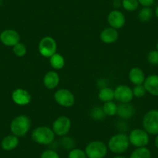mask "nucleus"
Segmentation results:
<instances>
[{
    "label": "nucleus",
    "mask_w": 158,
    "mask_h": 158,
    "mask_svg": "<svg viewBox=\"0 0 158 158\" xmlns=\"http://www.w3.org/2000/svg\"><path fill=\"white\" fill-rule=\"evenodd\" d=\"M130 158H151V153L147 147H138L132 152Z\"/></svg>",
    "instance_id": "nucleus-21"
},
{
    "label": "nucleus",
    "mask_w": 158,
    "mask_h": 158,
    "mask_svg": "<svg viewBox=\"0 0 158 158\" xmlns=\"http://www.w3.org/2000/svg\"><path fill=\"white\" fill-rule=\"evenodd\" d=\"M146 92H147V90L143 85H136L133 89V96H136V98H142L143 96L145 95Z\"/></svg>",
    "instance_id": "nucleus-29"
},
{
    "label": "nucleus",
    "mask_w": 158,
    "mask_h": 158,
    "mask_svg": "<svg viewBox=\"0 0 158 158\" xmlns=\"http://www.w3.org/2000/svg\"><path fill=\"white\" fill-rule=\"evenodd\" d=\"M138 2L143 7H150L153 4L154 0H138Z\"/></svg>",
    "instance_id": "nucleus-33"
},
{
    "label": "nucleus",
    "mask_w": 158,
    "mask_h": 158,
    "mask_svg": "<svg viewBox=\"0 0 158 158\" xmlns=\"http://www.w3.org/2000/svg\"><path fill=\"white\" fill-rule=\"evenodd\" d=\"M54 99L64 107H71L74 103V96L69 90L61 89L54 93Z\"/></svg>",
    "instance_id": "nucleus-9"
},
{
    "label": "nucleus",
    "mask_w": 158,
    "mask_h": 158,
    "mask_svg": "<svg viewBox=\"0 0 158 158\" xmlns=\"http://www.w3.org/2000/svg\"><path fill=\"white\" fill-rule=\"evenodd\" d=\"M40 158H60L58 153L53 150H44L40 155Z\"/></svg>",
    "instance_id": "nucleus-31"
},
{
    "label": "nucleus",
    "mask_w": 158,
    "mask_h": 158,
    "mask_svg": "<svg viewBox=\"0 0 158 158\" xmlns=\"http://www.w3.org/2000/svg\"><path fill=\"white\" fill-rule=\"evenodd\" d=\"M106 114H105L104 111H103L102 108L100 107H95L92 109L91 111V116L96 120H101L106 117Z\"/></svg>",
    "instance_id": "nucleus-26"
},
{
    "label": "nucleus",
    "mask_w": 158,
    "mask_h": 158,
    "mask_svg": "<svg viewBox=\"0 0 158 158\" xmlns=\"http://www.w3.org/2000/svg\"><path fill=\"white\" fill-rule=\"evenodd\" d=\"M60 82V77L58 74L54 71H49L44 77V84L48 89H54L58 85Z\"/></svg>",
    "instance_id": "nucleus-16"
},
{
    "label": "nucleus",
    "mask_w": 158,
    "mask_h": 158,
    "mask_svg": "<svg viewBox=\"0 0 158 158\" xmlns=\"http://www.w3.org/2000/svg\"><path fill=\"white\" fill-rule=\"evenodd\" d=\"M62 143H63V146L64 147L65 149H71L74 145V141L70 137L64 138L62 139Z\"/></svg>",
    "instance_id": "nucleus-32"
},
{
    "label": "nucleus",
    "mask_w": 158,
    "mask_h": 158,
    "mask_svg": "<svg viewBox=\"0 0 158 158\" xmlns=\"http://www.w3.org/2000/svg\"><path fill=\"white\" fill-rule=\"evenodd\" d=\"M129 77L130 81L136 85H143L145 81V74L143 70L139 68H132L129 73Z\"/></svg>",
    "instance_id": "nucleus-18"
},
{
    "label": "nucleus",
    "mask_w": 158,
    "mask_h": 158,
    "mask_svg": "<svg viewBox=\"0 0 158 158\" xmlns=\"http://www.w3.org/2000/svg\"><path fill=\"white\" fill-rule=\"evenodd\" d=\"M113 158H127V157H125V156H116Z\"/></svg>",
    "instance_id": "nucleus-37"
},
{
    "label": "nucleus",
    "mask_w": 158,
    "mask_h": 158,
    "mask_svg": "<svg viewBox=\"0 0 158 158\" xmlns=\"http://www.w3.org/2000/svg\"><path fill=\"white\" fill-rule=\"evenodd\" d=\"M135 108L130 102L128 103H121L117 106V112L116 114L123 118H130L134 115Z\"/></svg>",
    "instance_id": "nucleus-15"
},
{
    "label": "nucleus",
    "mask_w": 158,
    "mask_h": 158,
    "mask_svg": "<svg viewBox=\"0 0 158 158\" xmlns=\"http://www.w3.org/2000/svg\"><path fill=\"white\" fill-rule=\"evenodd\" d=\"M55 133L48 127H40L32 133V139L34 142L42 145H48L54 141Z\"/></svg>",
    "instance_id": "nucleus-3"
},
{
    "label": "nucleus",
    "mask_w": 158,
    "mask_h": 158,
    "mask_svg": "<svg viewBox=\"0 0 158 158\" xmlns=\"http://www.w3.org/2000/svg\"><path fill=\"white\" fill-rule=\"evenodd\" d=\"M138 0H123V7L127 11H135L139 6Z\"/></svg>",
    "instance_id": "nucleus-25"
},
{
    "label": "nucleus",
    "mask_w": 158,
    "mask_h": 158,
    "mask_svg": "<svg viewBox=\"0 0 158 158\" xmlns=\"http://www.w3.org/2000/svg\"><path fill=\"white\" fill-rule=\"evenodd\" d=\"M19 33L13 29H7L0 33V41L6 46L14 47L19 43Z\"/></svg>",
    "instance_id": "nucleus-10"
},
{
    "label": "nucleus",
    "mask_w": 158,
    "mask_h": 158,
    "mask_svg": "<svg viewBox=\"0 0 158 158\" xmlns=\"http://www.w3.org/2000/svg\"><path fill=\"white\" fill-rule=\"evenodd\" d=\"M13 53L17 57H23L27 54V48L22 43H18L13 47Z\"/></svg>",
    "instance_id": "nucleus-27"
},
{
    "label": "nucleus",
    "mask_w": 158,
    "mask_h": 158,
    "mask_svg": "<svg viewBox=\"0 0 158 158\" xmlns=\"http://www.w3.org/2000/svg\"><path fill=\"white\" fill-rule=\"evenodd\" d=\"M40 54L45 57H51L56 53L57 44L54 38L45 36L40 40L38 46Z\"/></svg>",
    "instance_id": "nucleus-7"
},
{
    "label": "nucleus",
    "mask_w": 158,
    "mask_h": 158,
    "mask_svg": "<svg viewBox=\"0 0 158 158\" xmlns=\"http://www.w3.org/2000/svg\"><path fill=\"white\" fill-rule=\"evenodd\" d=\"M107 147L102 141L89 143L85 150L88 158H104L107 154Z\"/></svg>",
    "instance_id": "nucleus-5"
},
{
    "label": "nucleus",
    "mask_w": 158,
    "mask_h": 158,
    "mask_svg": "<svg viewBox=\"0 0 158 158\" xmlns=\"http://www.w3.org/2000/svg\"><path fill=\"white\" fill-rule=\"evenodd\" d=\"M155 14H156V17L158 18V6L156 8V10H155Z\"/></svg>",
    "instance_id": "nucleus-36"
},
{
    "label": "nucleus",
    "mask_w": 158,
    "mask_h": 158,
    "mask_svg": "<svg viewBox=\"0 0 158 158\" xmlns=\"http://www.w3.org/2000/svg\"><path fill=\"white\" fill-rule=\"evenodd\" d=\"M143 127L147 133L158 134V110L152 109L145 114L143 118Z\"/></svg>",
    "instance_id": "nucleus-4"
},
{
    "label": "nucleus",
    "mask_w": 158,
    "mask_h": 158,
    "mask_svg": "<svg viewBox=\"0 0 158 158\" xmlns=\"http://www.w3.org/2000/svg\"><path fill=\"white\" fill-rule=\"evenodd\" d=\"M108 23L114 29H120L126 23L125 16L118 10H112L108 15Z\"/></svg>",
    "instance_id": "nucleus-12"
},
{
    "label": "nucleus",
    "mask_w": 158,
    "mask_h": 158,
    "mask_svg": "<svg viewBox=\"0 0 158 158\" xmlns=\"http://www.w3.org/2000/svg\"><path fill=\"white\" fill-rule=\"evenodd\" d=\"M147 60L152 65L158 64V51H152L147 55Z\"/></svg>",
    "instance_id": "nucleus-30"
},
{
    "label": "nucleus",
    "mask_w": 158,
    "mask_h": 158,
    "mask_svg": "<svg viewBox=\"0 0 158 158\" xmlns=\"http://www.w3.org/2000/svg\"><path fill=\"white\" fill-rule=\"evenodd\" d=\"M153 16V10L150 7H143L138 14V18L141 22H148Z\"/></svg>",
    "instance_id": "nucleus-23"
},
{
    "label": "nucleus",
    "mask_w": 158,
    "mask_h": 158,
    "mask_svg": "<svg viewBox=\"0 0 158 158\" xmlns=\"http://www.w3.org/2000/svg\"><path fill=\"white\" fill-rule=\"evenodd\" d=\"M19 144V138L15 135H8L2 139L1 146L4 150H14Z\"/></svg>",
    "instance_id": "nucleus-19"
},
{
    "label": "nucleus",
    "mask_w": 158,
    "mask_h": 158,
    "mask_svg": "<svg viewBox=\"0 0 158 158\" xmlns=\"http://www.w3.org/2000/svg\"><path fill=\"white\" fill-rule=\"evenodd\" d=\"M118 33L116 29H114L112 27H108L102 31L100 37H101L102 41L106 44H112L115 42L118 39Z\"/></svg>",
    "instance_id": "nucleus-17"
},
{
    "label": "nucleus",
    "mask_w": 158,
    "mask_h": 158,
    "mask_svg": "<svg viewBox=\"0 0 158 158\" xmlns=\"http://www.w3.org/2000/svg\"><path fill=\"white\" fill-rule=\"evenodd\" d=\"M0 1H2V0H0Z\"/></svg>",
    "instance_id": "nucleus-40"
},
{
    "label": "nucleus",
    "mask_w": 158,
    "mask_h": 158,
    "mask_svg": "<svg viewBox=\"0 0 158 158\" xmlns=\"http://www.w3.org/2000/svg\"><path fill=\"white\" fill-rule=\"evenodd\" d=\"M98 98L104 102L112 101L114 98V90L110 88H103L98 93Z\"/></svg>",
    "instance_id": "nucleus-22"
},
{
    "label": "nucleus",
    "mask_w": 158,
    "mask_h": 158,
    "mask_svg": "<svg viewBox=\"0 0 158 158\" xmlns=\"http://www.w3.org/2000/svg\"><path fill=\"white\" fill-rule=\"evenodd\" d=\"M129 136L123 133H119L112 136L108 143L109 150L115 153H122L128 150L130 147Z\"/></svg>",
    "instance_id": "nucleus-2"
},
{
    "label": "nucleus",
    "mask_w": 158,
    "mask_h": 158,
    "mask_svg": "<svg viewBox=\"0 0 158 158\" xmlns=\"http://www.w3.org/2000/svg\"><path fill=\"white\" fill-rule=\"evenodd\" d=\"M156 51H158V41H157V44H156Z\"/></svg>",
    "instance_id": "nucleus-38"
},
{
    "label": "nucleus",
    "mask_w": 158,
    "mask_h": 158,
    "mask_svg": "<svg viewBox=\"0 0 158 158\" xmlns=\"http://www.w3.org/2000/svg\"><path fill=\"white\" fill-rule=\"evenodd\" d=\"M71 120L67 116H60L56 119L53 123V131L56 135L60 136H65L68 134L71 129Z\"/></svg>",
    "instance_id": "nucleus-8"
},
{
    "label": "nucleus",
    "mask_w": 158,
    "mask_h": 158,
    "mask_svg": "<svg viewBox=\"0 0 158 158\" xmlns=\"http://www.w3.org/2000/svg\"><path fill=\"white\" fill-rule=\"evenodd\" d=\"M143 85L147 92L154 96H158V75L153 74L145 78Z\"/></svg>",
    "instance_id": "nucleus-14"
},
{
    "label": "nucleus",
    "mask_w": 158,
    "mask_h": 158,
    "mask_svg": "<svg viewBox=\"0 0 158 158\" xmlns=\"http://www.w3.org/2000/svg\"><path fill=\"white\" fill-rule=\"evenodd\" d=\"M50 64L54 69H61L64 66V59L63 56L60 55V54L55 53L54 55L50 57Z\"/></svg>",
    "instance_id": "nucleus-20"
},
{
    "label": "nucleus",
    "mask_w": 158,
    "mask_h": 158,
    "mask_svg": "<svg viewBox=\"0 0 158 158\" xmlns=\"http://www.w3.org/2000/svg\"><path fill=\"white\" fill-rule=\"evenodd\" d=\"M12 99L19 106H25L31 101V95L27 91L23 89H15L12 93Z\"/></svg>",
    "instance_id": "nucleus-13"
},
{
    "label": "nucleus",
    "mask_w": 158,
    "mask_h": 158,
    "mask_svg": "<svg viewBox=\"0 0 158 158\" xmlns=\"http://www.w3.org/2000/svg\"><path fill=\"white\" fill-rule=\"evenodd\" d=\"M30 125L31 122L30 118L25 115H21L13 118L10 124V130L13 135L19 137L27 134L30 130Z\"/></svg>",
    "instance_id": "nucleus-1"
},
{
    "label": "nucleus",
    "mask_w": 158,
    "mask_h": 158,
    "mask_svg": "<svg viewBox=\"0 0 158 158\" xmlns=\"http://www.w3.org/2000/svg\"><path fill=\"white\" fill-rule=\"evenodd\" d=\"M155 145H156V147L158 149V134L156 136V139H155Z\"/></svg>",
    "instance_id": "nucleus-35"
},
{
    "label": "nucleus",
    "mask_w": 158,
    "mask_h": 158,
    "mask_svg": "<svg viewBox=\"0 0 158 158\" xmlns=\"http://www.w3.org/2000/svg\"><path fill=\"white\" fill-rule=\"evenodd\" d=\"M113 4H114V6L119 7L122 3H121V1H118V0H114Z\"/></svg>",
    "instance_id": "nucleus-34"
},
{
    "label": "nucleus",
    "mask_w": 158,
    "mask_h": 158,
    "mask_svg": "<svg viewBox=\"0 0 158 158\" xmlns=\"http://www.w3.org/2000/svg\"><path fill=\"white\" fill-rule=\"evenodd\" d=\"M68 158H87V155L81 149H72L68 153Z\"/></svg>",
    "instance_id": "nucleus-28"
},
{
    "label": "nucleus",
    "mask_w": 158,
    "mask_h": 158,
    "mask_svg": "<svg viewBox=\"0 0 158 158\" xmlns=\"http://www.w3.org/2000/svg\"><path fill=\"white\" fill-rule=\"evenodd\" d=\"M130 143L136 147H146L149 143V135L144 130L135 129L130 132L129 135Z\"/></svg>",
    "instance_id": "nucleus-6"
},
{
    "label": "nucleus",
    "mask_w": 158,
    "mask_h": 158,
    "mask_svg": "<svg viewBox=\"0 0 158 158\" xmlns=\"http://www.w3.org/2000/svg\"><path fill=\"white\" fill-rule=\"evenodd\" d=\"M133 90L127 85H118L114 90V98L121 103H128L133 99Z\"/></svg>",
    "instance_id": "nucleus-11"
},
{
    "label": "nucleus",
    "mask_w": 158,
    "mask_h": 158,
    "mask_svg": "<svg viewBox=\"0 0 158 158\" xmlns=\"http://www.w3.org/2000/svg\"><path fill=\"white\" fill-rule=\"evenodd\" d=\"M118 1H123V0H118Z\"/></svg>",
    "instance_id": "nucleus-39"
},
{
    "label": "nucleus",
    "mask_w": 158,
    "mask_h": 158,
    "mask_svg": "<svg viewBox=\"0 0 158 158\" xmlns=\"http://www.w3.org/2000/svg\"><path fill=\"white\" fill-rule=\"evenodd\" d=\"M103 111H104L105 114L106 115H109V116H113L116 114L117 112V106L115 102L112 101L107 102H105L104 106L102 107Z\"/></svg>",
    "instance_id": "nucleus-24"
}]
</instances>
